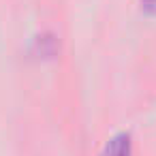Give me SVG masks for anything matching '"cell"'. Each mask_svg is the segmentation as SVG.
<instances>
[{"mask_svg": "<svg viewBox=\"0 0 156 156\" xmlns=\"http://www.w3.org/2000/svg\"><path fill=\"white\" fill-rule=\"evenodd\" d=\"M101 156H135L133 150V137L126 130H120L107 139V143L101 150Z\"/></svg>", "mask_w": 156, "mask_h": 156, "instance_id": "6da1fadb", "label": "cell"}, {"mask_svg": "<svg viewBox=\"0 0 156 156\" xmlns=\"http://www.w3.org/2000/svg\"><path fill=\"white\" fill-rule=\"evenodd\" d=\"M139 7L145 15H156V0H139Z\"/></svg>", "mask_w": 156, "mask_h": 156, "instance_id": "7a4b0ae2", "label": "cell"}]
</instances>
